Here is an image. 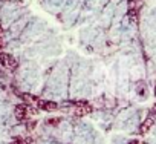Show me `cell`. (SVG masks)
<instances>
[{
    "instance_id": "1",
    "label": "cell",
    "mask_w": 156,
    "mask_h": 144,
    "mask_svg": "<svg viewBox=\"0 0 156 144\" xmlns=\"http://www.w3.org/2000/svg\"><path fill=\"white\" fill-rule=\"evenodd\" d=\"M0 64L5 66V67H9V69H16L17 67V61L9 54H3V52H0Z\"/></svg>"
},
{
    "instance_id": "2",
    "label": "cell",
    "mask_w": 156,
    "mask_h": 144,
    "mask_svg": "<svg viewBox=\"0 0 156 144\" xmlns=\"http://www.w3.org/2000/svg\"><path fill=\"white\" fill-rule=\"evenodd\" d=\"M37 107L38 109H41V110H48V112H52V110H55V109H58V106H57V103H54V101H46V100H37Z\"/></svg>"
},
{
    "instance_id": "3",
    "label": "cell",
    "mask_w": 156,
    "mask_h": 144,
    "mask_svg": "<svg viewBox=\"0 0 156 144\" xmlns=\"http://www.w3.org/2000/svg\"><path fill=\"white\" fill-rule=\"evenodd\" d=\"M90 110L92 109H90L89 104H86V103H76V107L73 109V113L76 117H83V115H87Z\"/></svg>"
},
{
    "instance_id": "4",
    "label": "cell",
    "mask_w": 156,
    "mask_h": 144,
    "mask_svg": "<svg viewBox=\"0 0 156 144\" xmlns=\"http://www.w3.org/2000/svg\"><path fill=\"white\" fill-rule=\"evenodd\" d=\"M28 106L26 104H17L16 106V110H14V113H16V118L17 120H25L26 117H28Z\"/></svg>"
},
{
    "instance_id": "5",
    "label": "cell",
    "mask_w": 156,
    "mask_h": 144,
    "mask_svg": "<svg viewBox=\"0 0 156 144\" xmlns=\"http://www.w3.org/2000/svg\"><path fill=\"white\" fill-rule=\"evenodd\" d=\"M151 126H153V118H147L142 124H141V127H139V133H147L150 129H151Z\"/></svg>"
},
{
    "instance_id": "6",
    "label": "cell",
    "mask_w": 156,
    "mask_h": 144,
    "mask_svg": "<svg viewBox=\"0 0 156 144\" xmlns=\"http://www.w3.org/2000/svg\"><path fill=\"white\" fill-rule=\"evenodd\" d=\"M129 144H142V142H141V141H138V139H135V141H130Z\"/></svg>"
},
{
    "instance_id": "7",
    "label": "cell",
    "mask_w": 156,
    "mask_h": 144,
    "mask_svg": "<svg viewBox=\"0 0 156 144\" xmlns=\"http://www.w3.org/2000/svg\"><path fill=\"white\" fill-rule=\"evenodd\" d=\"M0 34H2V25H0Z\"/></svg>"
},
{
    "instance_id": "8",
    "label": "cell",
    "mask_w": 156,
    "mask_h": 144,
    "mask_svg": "<svg viewBox=\"0 0 156 144\" xmlns=\"http://www.w3.org/2000/svg\"><path fill=\"white\" fill-rule=\"evenodd\" d=\"M0 48H2V40H0Z\"/></svg>"
}]
</instances>
